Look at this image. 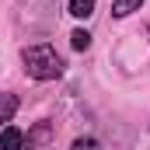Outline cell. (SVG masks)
I'll list each match as a JSON object with an SVG mask.
<instances>
[{"label": "cell", "instance_id": "cell-1", "mask_svg": "<svg viewBox=\"0 0 150 150\" xmlns=\"http://www.w3.org/2000/svg\"><path fill=\"white\" fill-rule=\"evenodd\" d=\"M21 63H25V74L35 77V80H56V77L63 74V59H59V52L49 42L25 45L21 49Z\"/></svg>", "mask_w": 150, "mask_h": 150}, {"label": "cell", "instance_id": "cell-2", "mask_svg": "<svg viewBox=\"0 0 150 150\" xmlns=\"http://www.w3.org/2000/svg\"><path fill=\"white\" fill-rule=\"evenodd\" d=\"M52 147H56V126L45 122V119L35 122L25 136V150H52Z\"/></svg>", "mask_w": 150, "mask_h": 150}, {"label": "cell", "instance_id": "cell-3", "mask_svg": "<svg viewBox=\"0 0 150 150\" xmlns=\"http://www.w3.org/2000/svg\"><path fill=\"white\" fill-rule=\"evenodd\" d=\"M0 150H25V133L18 126H4L0 133Z\"/></svg>", "mask_w": 150, "mask_h": 150}, {"label": "cell", "instance_id": "cell-4", "mask_svg": "<svg viewBox=\"0 0 150 150\" xmlns=\"http://www.w3.org/2000/svg\"><path fill=\"white\" fill-rule=\"evenodd\" d=\"M14 112H18V98L14 94H0V126H11Z\"/></svg>", "mask_w": 150, "mask_h": 150}, {"label": "cell", "instance_id": "cell-5", "mask_svg": "<svg viewBox=\"0 0 150 150\" xmlns=\"http://www.w3.org/2000/svg\"><path fill=\"white\" fill-rule=\"evenodd\" d=\"M140 4H143V0H112V14L115 18H126V14L140 11Z\"/></svg>", "mask_w": 150, "mask_h": 150}, {"label": "cell", "instance_id": "cell-6", "mask_svg": "<svg viewBox=\"0 0 150 150\" xmlns=\"http://www.w3.org/2000/svg\"><path fill=\"white\" fill-rule=\"evenodd\" d=\"M94 4L98 0H70V14L74 18H91L94 14Z\"/></svg>", "mask_w": 150, "mask_h": 150}, {"label": "cell", "instance_id": "cell-7", "mask_svg": "<svg viewBox=\"0 0 150 150\" xmlns=\"http://www.w3.org/2000/svg\"><path fill=\"white\" fill-rule=\"evenodd\" d=\"M70 45H74L77 52H84V49L91 45V32H84V28H74V32H70Z\"/></svg>", "mask_w": 150, "mask_h": 150}, {"label": "cell", "instance_id": "cell-8", "mask_svg": "<svg viewBox=\"0 0 150 150\" xmlns=\"http://www.w3.org/2000/svg\"><path fill=\"white\" fill-rule=\"evenodd\" d=\"M70 150H101V143L94 136H77L74 143H70Z\"/></svg>", "mask_w": 150, "mask_h": 150}, {"label": "cell", "instance_id": "cell-9", "mask_svg": "<svg viewBox=\"0 0 150 150\" xmlns=\"http://www.w3.org/2000/svg\"><path fill=\"white\" fill-rule=\"evenodd\" d=\"M147 35H150V32H147Z\"/></svg>", "mask_w": 150, "mask_h": 150}]
</instances>
